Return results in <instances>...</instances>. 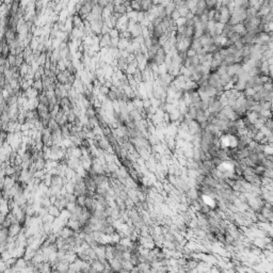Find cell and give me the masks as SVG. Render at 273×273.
<instances>
[{
	"label": "cell",
	"instance_id": "cell-1",
	"mask_svg": "<svg viewBox=\"0 0 273 273\" xmlns=\"http://www.w3.org/2000/svg\"><path fill=\"white\" fill-rule=\"evenodd\" d=\"M207 80H208V84L216 89H224L221 84V78L216 72H212V73L208 74V77H207Z\"/></svg>",
	"mask_w": 273,
	"mask_h": 273
},
{
	"label": "cell",
	"instance_id": "cell-2",
	"mask_svg": "<svg viewBox=\"0 0 273 273\" xmlns=\"http://www.w3.org/2000/svg\"><path fill=\"white\" fill-rule=\"evenodd\" d=\"M166 55H168L166 50L164 49L163 46H161V47L159 48V49L157 50V52H156L155 58H154V63H155L156 65H158V66H159V65L164 64V61H165Z\"/></svg>",
	"mask_w": 273,
	"mask_h": 273
},
{
	"label": "cell",
	"instance_id": "cell-3",
	"mask_svg": "<svg viewBox=\"0 0 273 273\" xmlns=\"http://www.w3.org/2000/svg\"><path fill=\"white\" fill-rule=\"evenodd\" d=\"M220 10V14H221V23L226 25V24L229 23V19H231V12L229 10L228 7L225 6H221L219 8Z\"/></svg>",
	"mask_w": 273,
	"mask_h": 273
},
{
	"label": "cell",
	"instance_id": "cell-4",
	"mask_svg": "<svg viewBox=\"0 0 273 273\" xmlns=\"http://www.w3.org/2000/svg\"><path fill=\"white\" fill-rule=\"evenodd\" d=\"M189 94V99H190V105H193L195 107H199V105L202 103V98H200V94L197 91H192V92H188Z\"/></svg>",
	"mask_w": 273,
	"mask_h": 273
},
{
	"label": "cell",
	"instance_id": "cell-5",
	"mask_svg": "<svg viewBox=\"0 0 273 273\" xmlns=\"http://www.w3.org/2000/svg\"><path fill=\"white\" fill-rule=\"evenodd\" d=\"M110 266L112 267L113 271L118 272V271H123V266H122V262L121 260L117 259V258H112V259L109 260Z\"/></svg>",
	"mask_w": 273,
	"mask_h": 273
},
{
	"label": "cell",
	"instance_id": "cell-6",
	"mask_svg": "<svg viewBox=\"0 0 273 273\" xmlns=\"http://www.w3.org/2000/svg\"><path fill=\"white\" fill-rule=\"evenodd\" d=\"M233 31H234V33L240 34L241 37H243V35H244L245 33H246V29H245L244 25H243L242 23L236 24V25H233Z\"/></svg>",
	"mask_w": 273,
	"mask_h": 273
},
{
	"label": "cell",
	"instance_id": "cell-7",
	"mask_svg": "<svg viewBox=\"0 0 273 273\" xmlns=\"http://www.w3.org/2000/svg\"><path fill=\"white\" fill-rule=\"evenodd\" d=\"M130 32H131V34L134 37H141V35L143 34V26H142L140 23H137V25L134 26V29H132Z\"/></svg>",
	"mask_w": 273,
	"mask_h": 273
},
{
	"label": "cell",
	"instance_id": "cell-8",
	"mask_svg": "<svg viewBox=\"0 0 273 273\" xmlns=\"http://www.w3.org/2000/svg\"><path fill=\"white\" fill-rule=\"evenodd\" d=\"M176 10L179 12L180 16H182V17H183V18H185L186 16H187L188 14L191 12V11H190V9L188 8L187 3H183V4H180V6H177V7H176Z\"/></svg>",
	"mask_w": 273,
	"mask_h": 273
},
{
	"label": "cell",
	"instance_id": "cell-9",
	"mask_svg": "<svg viewBox=\"0 0 273 273\" xmlns=\"http://www.w3.org/2000/svg\"><path fill=\"white\" fill-rule=\"evenodd\" d=\"M197 110H199V109H197L195 106L189 105V106H188V113H187V115L190 118H192V120H195V118H196V115H197Z\"/></svg>",
	"mask_w": 273,
	"mask_h": 273
},
{
	"label": "cell",
	"instance_id": "cell-10",
	"mask_svg": "<svg viewBox=\"0 0 273 273\" xmlns=\"http://www.w3.org/2000/svg\"><path fill=\"white\" fill-rule=\"evenodd\" d=\"M222 64H223V62L220 61V60L212 59L211 62H210V73H212V72H217Z\"/></svg>",
	"mask_w": 273,
	"mask_h": 273
},
{
	"label": "cell",
	"instance_id": "cell-11",
	"mask_svg": "<svg viewBox=\"0 0 273 273\" xmlns=\"http://www.w3.org/2000/svg\"><path fill=\"white\" fill-rule=\"evenodd\" d=\"M138 269H139L140 272H149L152 271V265L149 262H140L139 265L137 266Z\"/></svg>",
	"mask_w": 273,
	"mask_h": 273
},
{
	"label": "cell",
	"instance_id": "cell-12",
	"mask_svg": "<svg viewBox=\"0 0 273 273\" xmlns=\"http://www.w3.org/2000/svg\"><path fill=\"white\" fill-rule=\"evenodd\" d=\"M266 170H267V169H266L265 166L262 165V164H256L255 168H254V172H255V174H256V175L259 176L260 178L264 177Z\"/></svg>",
	"mask_w": 273,
	"mask_h": 273
},
{
	"label": "cell",
	"instance_id": "cell-13",
	"mask_svg": "<svg viewBox=\"0 0 273 273\" xmlns=\"http://www.w3.org/2000/svg\"><path fill=\"white\" fill-rule=\"evenodd\" d=\"M32 88H34L35 90L38 91V93H42L44 92V86H43V80L42 79H38V80H33L32 82Z\"/></svg>",
	"mask_w": 273,
	"mask_h": 273
},
{
	"label": "cell",
	"instance_id": "cell-14",
	"mask_svg": "<svg viewBox=\"0 0 273 273\" xmlns=\"http://www.w3.org/2000/svg\"><path fill=\"white\" fill-rule=\"evenodd\" d=\"M234 89L239 92H243L245 90V81L238 79L237 81L234 82Z\"/></svg>",
	"mask_w": 273,
	"mask_h": 273
},
{
	"label": "cell",
	"instance_id": "cell-15",
	"mask_svg": "<svg viewBox=\"0 0 273 273\" xmlns=\"http://www.w3.org/2000/svg\"><path fill=\"white\" fill-rule=\"evenodd\" d=\"M176 7H177V6H176V4L174 3L173 1H171L170 3H169L168 6L165 7V12H166V15H168V16H171V14H172L173 12L176 10Z\"/></svg>",
	"mask_w": 273,
	"mask_h": 273
},
{
	"label": "cell",
	"instance_id": "cell-16",
	"mask_svg": "<svg viewBox=\"0 0 273 273\" xmlns=\"http://www.w3.org/2000/svg\"><path fill=\"white\" fill-rule=\"evenodd\" d=\"M8 62H9V64H10V66H11V67L19 66L18 63H17V59H16L15 55H10L8 57Z\"/></svg>",
	"mask_w": 273,
	"mask_h": 273
},
{
	"label": "cell",
	"instance_id": "cell-17",
	"mask_svg": "<svg viewBox=\"0 0 273 273\" xmlns=\"http://www.w3.org/2000/svg\"><path fill=\"white\" fill-rule=\"evenodd\" d=\"M259 105H260V108H262V110H271V101L262 100V101H259Z\"/></svg>",
	"mask_w": 273,
	"mask_h": 273
},
{
	"label": "cell",
	"instance_id": "cell-18",
	"mask_svg": "<svg viewBox=\"0 0 273 273\" xmlns=\"http://www.w3.org/2000/svg\"><path fill=\"white\" fill-rule=\"evenodd\" d=\"M86 195H79V196H77L76 204L80 205L81 207H86Z\"/></svg>",
	"mask_w": 273,
	"mask_h": 273
},
{
	"label": "cell",
	"instance_id": "cell-19",
	"mask_svg": "<svg viewBox=\"0 0 273 273\" xmlns=\"http://www.w3.org/2000/svg\"><path fill=\"white\" fill-rule=\"evenodd\" d=\"M130 7H131L132 11H136V12H141V4H140V1H131L130 3Z\"/></svg>",
	"mask_w": 273,
	"mask_h": 273
},
{
	"label": "cell",
	"instance_id": "cell-20",
	"mask_svg": "<svg viewBox=\"0 0 273 273\" xmlns=\"http://www.w3.org/2000/svg\"><path fill=\"white\" fill-rule=\"evenodd\" d=\"M256 91L255 89L253 88H250V89H245L244 91H243V95L245 96V97H253V96L255 95Z\"/></svg>",
	"mask_w": 273,
	"mask_h": 273
},
{
	"label": "cell",
	"instance_id": "cell-21",
	"mask_svg": "<svg viewBox=\"0 0 273 273\" xmlns=\"http://www.w3.org/2000/svg\"><path fill=\"white\" fill-rule=\"evenodd\" d=\"M265 125L269 128L271 131H273V117H270L265 121Z\"/></svg>",
	"mask_w": 273,
	"mask_h": 273
},
{
	"label": "cell",
	"instance_id": "cell-22",
	"mask_svg": "<svg viewBox=\"0 0 273 273\" xmlns=\"http://www.w3.org/2000/svg\"><path fill=\"white\" fill-rule=\"evenodd\" d=\"M170 17L172 18V19H175V20H178V19L182 17V16H180V13H179V12H178L177 10H175V11H174L173 13L171 14Z\"/></svg>",
	"mask_w": 273,
	"mask_h": 273
},
{
	"label": "cell",
	"instance_id": "cell-23",
	"mask_svg": "<svg viewBox=\"0 0 273 273\" xmlns=\"http://www.w3.org/2000/svg\"><path fill=\"white\" fill-rule=\"evenodd\" d=\"M264 177H268L270 178V179H273V169H271V170H266Z\"/></svg>",
	"mask_w": 273,
	"mask_h": 273
},
{
	"label": "cell",
	"instance_id": "cell-24",
	"mask_svg": "<svg viewBox=\"0 0 273 273\" xmlns=\"http://www.w3.org/2000/svg\"><path fill=\"white\" fill-rule=\"evenodd\" d=\"M172 1L176 4V6H180V4L186 3V2H187V0H172Z\"/></svg>",
	"mask_w": 273,
	"mask_h": 273
}]
</instances>
